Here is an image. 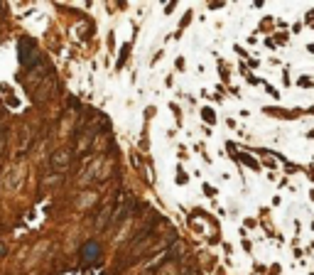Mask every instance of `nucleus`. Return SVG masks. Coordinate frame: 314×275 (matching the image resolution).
<instances>
[{"mask_svg":"<svg viewBox=\"0 0 314 275\" xmlns=\"http://www.w3.org/2000/svg\"><path fill=\"white\" fill-rule=\"evenodd\" d=\"M84 263H89V265H93V263H98V253H101V246L96 243V241H91V243H86L84 246Z\"/></svg>","mask_w":314,"mask_h":275,"instance_id":"obj_1","label":"nucleus"}]
</instances>
